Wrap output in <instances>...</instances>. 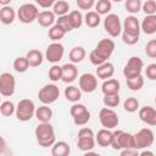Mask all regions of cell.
I'll return each mask as SVG.
<instances>
[{
    "label": "cell",
    "instance_id": "33",
    "mask_svg": "<svg viewBox=\"0 0 156 156\" xmlns=\"http://www.w3.org/2000/svg\"><path fill=\"white\" fill-rule=\"evenodd\" d=\"M69 10V4L66 1V0H57L54 6H52V11L56 16H63V15H67Z\"/></svg>",
    "mask_w": 156,
    "mask_h": 156
},
{
    "label": "cell",
    "instance_id": "30",
    "mask_svg": "<svg viewBox=\"0 0 156 156\" xmlns=\"http://www.w3.org/2000/svg\"><path fill=\"white\" fill-rule=\"evenodd\" d=\"M68 17H69V21H71V24L73 27V29H78L82 27L83 24V21H84V17L82 15V12L79 10H73L68 13Z\"/></svg>",
    "mask_w": 156,
    "mask_h": 156
},
{
    "label": "cell",
    "instance_id": "44",
    "mask_svg": "<svg viewBox=\"0 0 156 156\" xmlns=\"http://www.w3.org/2000/svg\"><path fill=\"white\" fill-rule=\"evenodd\" d=\"M145 52L150 58H156V39H151L146 43Z\"/></svg>",
    "mask_w": 156,
    "mask_h": 156
},
{
    "label": "cell",
    "instance_id": "45",
    "mask_svg": "<svg viewBox=\"0 0 156 156\" xmlns=\"http://www.w3.org/2000/svg\"><path fill=\"white\" fill-rule=\"evenodd\" d=\"M87 110H88V108L85 107V105L78 104V102H73V105H72L71 108H69V113H71L72 117H76V116H78V115L83 113V112L87 111Z\"/></svg>",
    "mask_w": 156,
    "mask_h": 156
},
{
    "label": "cell",
    "instance_id": "14",
    "mask_svg": "<svg viewBox=\"0 0 156 156\" xmlns=\"http://www.w3.org/2000/svg\"><path fill=\"white\" fill-rule=\"evenodd\" d=\"M140 30H141V26L138 21V18L135 16H127L124 18V22H123V32L126 33H129V34H133V35H139L140 34Z\"/></svg>",
    "mask_w": 156,
    "mask_h": 156
},
{
    "label": "cell",
    "instance_id": "32",
    "mask_svg": "<svg viewBox=\"0 0 156 156\" xmlns=\"http://www.w3.org/2000/svg\"><path fill=\"white\" fill-rule=\"evenodd\" d=\"M29 67H30V65L26 56H20V57L15 58V61H13V68L18 73H24Z\"/></svg>",
    "mask_w": 156,
    "mask_h": 156
},
{
    "label": "cell",
    "instance_id": "16",
    "mask_svg": "<svg viewBox=\"0 0 156 156\" xmlns=\"http://www.w3.org/2000/svg\"><path fill=\"white\" fill-rule=\"evenodd\" d=\"M78 77V68L74 63H65L62 66V82L65 83H72Z\"/></svg>",
    "mask_w": 156,
    "mask_h": 156
},
{
    "label": "cell",
    "instance_id": "28",
    "mask_svg": "<svg viewBox=\"0 0 156 156\" xmlns=\"http://www.w3.org/2000/svg\"><path fill=\"white\" fill-rule=\"evenodd\" d=\"M100 16L96 11H88L84 16V22L89 28H96L101 22Z\"/></svg>",
    "mask_w": 156,
    "mask_h": 156
},
{
    "label": "cell",
    "instance_id": "19",
    "mask_svg": "<svg viewBox=\"0 0 156 156\" xmlns=\"http://www.w3.org/2000/svg\"><path fill=\"white\" fill-rule=\"evenodd\" d=\"M141 30L146 35H152L156 33V13L155 15H146L143 22L140 23Z\"/></svg>",
    "mask_w": 156,
    "mask_h": 156
},
{
    "label": "cell",
    "instance_id": "3",
    "mask_svg": "<svg viewBox=\"0 0 156 156\" xmlns=\"http://www.w3.org/2000/svg\"><path fill=\"white\" fill-rule=\"evenodd\" d=\"M111 146L113 150H122V149H128L133 147L135 149V140H134V134L123 132L121 129H117L112 132V143Z\"/></svg>",
    "mask_w": 156,
    "mask_h": 156
},
{
    "label": "cell",
    "instance_id": "50",
    "mask_svg": "<svg viewBox=\"0 0 156 156\" xmlns=\"http://www.w3.org/2000/svg\"><path fill=\"white\" fill-rule=\"evenodd\" d=\"M138 155H139L138 149L128 147V149H122L121 150V156H138Z\"/></svg>",
    "mask_w": 156,
    "mask_h": 156
},
{
    "label": "cell",
    "instance_id": "6",
    "mask_svg": "<svg viewBox=\"0 0 156 156\" xmlns=\"http://www.w3.org/2000/svg\"><path fill=\"white\" fill-rule=\"evenodd\" d=\"M143 68H144L143 60L138 56H132V57H129V60L127 61V63L123 68V76L126 77V79L135 78L141 74Z\"/></svg>",
    "mask_w": 156,
    "mask_h": 156
},
{
    "label": "cell",
    "instance_id": "36",
    "mask_svg": "<svg viewBox=\"0 0 156 156\" xmlns=\"http://www.w3.org/2000/svg\"><path fill=\"white\" fill-rule=\"evenodd\" d=\"M0 113L4 116V117H10L12 116L13 113H16V106L12 101L10 100H5L1 102L0 105Z\"/></svg>",
    "mask_w": 156,
    "mask_h": 156
},
{
    "label": "cell",
    "instance_id": "21",
    "mask_svg": "<svg viewBox=\"0 0 156 156\" xmlns=\"http://www.w3.org/2000/svg\"><path fill=\"white\" fill-rule=\"evenodd\" d=\"M16 16H17V13H16L15 9H12L10 5L2 6L0 10V21L2 24H6V26L12 24L13 21L16 20Z\"/></svg>",
    "mask_w": 156,
    "mask_h": 156
},
{
    "label": "cell",
    "instance_id": "13",
    "mask_svg": "<svg viewBox=\"0 0 156 156\" xmlns=\"http://www.w3.org/2000/svg\"><path fill=\"white\" fill-rule=\"evenodd\" d=\"M79 88L84 93H93L98 88V78L93 73H83L79 77Z\"/></svg>",
    "mask_w": 156,
    "mask_h": 156
},
{
    "label": "cell",
    "instance_id": "4",
    "mask_svg": "<svg viewBox=\"0 0 156 156\" xmlns=\"http://www.w3.org/2000/svg\"><path fill=\"white\" fill-rule=\"evenodd\" d=\"M35 105L33 102V100L30 99H22L18 101L17 106H16V117L18 121L21 122H27L30 121L33 116H35Z\"/></svg>",
    "mask_w": 156,
    "mask_h": 156
},
{
    "label": "cell",
    "instance_id": "39",
    "mask_svg": "<svg viewBox=\"0 0 156 156\" xmlns=\"http://www.w3.org/2000/svg\"><path fill=\"white\" fill-rule=\"evenodd\" d=\"M141 6H143L141 0H126L124 2V7L130 15L138 13L141 10Z\"/></svg>",
    "mask_w": 156,
    "mask_h": 156
},
{
    "label": "cell",
    "instance_id": "51",
    "mask_svg": "<svg viewBox=\"0 0 156 156\" xmlns=\"http://www.w3.org/2000/svg\"><path fill=\"white\" fill-rule=\"evenodd\" d=\"M40 7L43 9H49L51 6H54V4L57 1V0H34Z\"/></svg>",
    "mask_w": 156,
    "mask_h": 156
},
{
    "label": "cell",
    "instance_id": "46",
    "mask_svg": "<svg viewBox=\"0 0 156 156\" xmlns=\"http://www.w3.org/2000/svg\"><path fill=\"white\" fill-rule=\"evenodd\" d=\"M122 40L127 45H134V44H136L139 41V35H133V34L122 32Z\"/></svg>",
    "mask_w": 156,
    "mask_h": 156
},
{
    "label": "cell",
    "instance_id": "10",
    "mask_svg": "<svg viewBox=\"0 0 156 156\" xmlns=\"http://www.w3.org/2000/svg\"><path fill=\"white\" fill-rule=\"evenodd\" d=\"M58 96H60V89L55 84H46L43 88H40L38 93L39 100L45 105H50L55 102L58 99Z\"/></svg>",
    "mask_w": 156,
    "mask_h": 156
},
{
    "label": "cell",
    "instance_id": "26",
    "mask_svg": "<svg viewBox=\"0 0 156 156\" xmlns=\"http://www.w3.org/2000/svg\"><path fill=\"white\" fill-rule=\"evenodd\" d=\"M65 98L71 102H78L82 99V90L76 85H68L65 89Z\"/></svg>",
    "mask_w": 156,
    "mask_h": 156
},
{
    "label": "cell",
    "instance_id": "31",
    "mask_svg": "<svg viewBox=\"0 0 156 156\" xmlns=\"http://www.w3.org/2000/svg\"><path fill=\"white\" fill-rule=\"evenodd\" d=\"M48 35H49V38L52 40V41H58L60 39H62L65 35H66V32L58 26V24H54V26H51L50 27V29H49V32H48Z\"/></svg>",
    "mask_w": 156,
    "mask_h": 156
},
{
    "label": "cell",
    "instance_id": "27",
    "mask_svg": "<svg viewBox=\"0 0 156 156\" xmlns=\"http://www.w3.org/2000/svg\"><path fill=\"white\" fill-rule=\"evenodd\" d=\"M85 55H87V52L83 46H74L71 49L68 56H69V61L72 63H79L85 58Z\"/></svg>",
    "mask_w": 156,
    "mask_h": 156
},
{
    "label": "cell",
    "instance_id": "43",
    "mask_svg": "<svg viewBox=\"0 0 156 156\" xmlns=\"http://www.w3.org/2000/svg\"><path fill=\"white\" fill-rule=\"evenodd\" d=\"M141 10L145 15H155L156 13V1L155 0H146L143 2Z\"/></svg>",
    "mask_w": 156,
    "mask_h": 156
},
{
    "label": "cell",
    "instance_id": "11",
    "mask_svg": "<svg viewBox=\"0 0 156 156\" xmlns=\"http://www.w3.org/2000/svg\"><path fill=\"white\" fill-rule=\"evenodd\" d=\"M16 89V79L12 73L2 72L0 74V94L5 98L13 95Z\"/></svg>",
    "mask_w": 156,
    "mask_h": 156
},
{
    "label": "cell",
    "instance_id": "37",
    "mask_svg": "<svg viewBox=\"0 0 156 156\" xmlns=\"http://www.w3.org/2000/svg\"><path fill=\"white\" fill-rule=\"evenodd\" d=\"M126 83H127V87L133 90V91H138L140 90L143 87H144V78L143 76H138L135 78H130V79H126Z\"/></svg>",
    "mask_w": 156,
    "mask_h": 156
},
{
    "label": "cell",
    "instance_id": "18",
    "mask_svg": "<svg viewBox=\"0 0 156 156\" xmlns=\"http://www.w3.org/2000/svg\"><path fill=\"white\" fill-rule=\"evenodd\" d=\"M113 74H115V66L108 61L104 62L102 65L98 66V68H96V77L102 80L112 78Z\"/></svg>",
    "mask_w": 156,
    "mask_h": 156
},
{
    "label": "cell",
    "instance_id": "40",
    "mask_svg": "<svg viewBox=\"0 0 156 156\" xmlns=\"http://www.w3.org/2000/svg\"><path fill=\"white\" fill-rule=\"evenodd\" d=\"M56 24H58L66 33L71 32L73 29L72 24H71V21H69V17L68 15H63V16H58V18L56 20Z\"/></svg>",
    "mask_w": 156,
    "mask_h": 156
},
{
    "label": "cell",
    "instance_id": "42",
    "mask_svg": "<svg viewBox=\"0 0 156 156\" xmlns=\"http://www.w3.org/2000/svg\"><path fill=\"white\" fill-rule=\"evenodd\" d=\"M90 121V112L87 110V111H84L83 113H80V115H78V116H76V117H73V122H74V124L76 126H85L88 122Z\"/></svg>",
    "mask_w": 156,
    "mask_h": 156
},
{
    "label": "cell",
    "instance_id": "20",
    "mask_svg": "<svg viewBox=\"0 0 156 156\" xmlns=\"http://www.w3.org/2000/svg\"><path fill=\"white\" fill-rule=\"evenodd\" d=\"M95 140H96V144L101 147L111 146V143H112V132H111V129H106V128L100 129L98 132V134L95 135Z\"/></svg>",
    "mask_w": 156,
    "mask_h": 156
},
{
    "label": "cell",
    "instance_id": "15",
    "mask_svg": "<svg viewBox=\"0 0 156 156\" xmlns=\"http://www.w3.org/2000/svg\"><path fill=\"white\" fill-rule=\"evenodd\" d=\"M139 118L149 126H156V108L152 106H144L139 110Z\"/></svg>",
    "mask_w": 156,
    "mask_h": 156
},
{
    "label": "cell",
    "instance_id": "55",
    "mask_svg": "<svg viewBox=\"0 0 156 156\" xmlns=\"http://www.w3.org/2000/svg\"><path fill=\"white\" fill-rule=\"evenodd\" d=\"M155 104H156V96H155Z\"/></svg>",
    "mask_w": 156,
    "mask_h": 156
},
{
    "label": "cell",
    "instance_id": "7",
    "mask_svg": "<svg viewBox=\"0 0 156 156\" xmlns=\"http://www.w3.org/2000/svg\"><path fill=\"white\" fill-rule=\"evenodd\" d=\"M99 119L104 128L106 129H115L118 126V115L111 107H104L99 112Z\"/></svg>",
    "mask_w": 156,
    "mask_h": 156
},
{
    "label": "cell",
    "instance_id": "52",
    "mask_svg": "<svg viewBox=\"0 0 156 156\" xmlns=\"http://www.w3.org/2000/svg\"><path fill=\"white\" fill-rule=\"evenodd\" d=\"M139 155H140V156H154L155 154H154V151H149V150H146V149H143V151L139 152Z\"/></svg>",
    "mask_w": 156,
    "mask_h": 156
},
{
    "label": "cell",
    "instance_id": "38",
    "mask_svg": "<svg viewBox=\"0 0 156 156\" xmlns=\"http://www.w3.org/2000/svg\"><path fill=\"white\" fill-rule=\"evenodd\" d=\"M123 108H124V111H127L129 113H133V112L138 111L139 110V101H138V99L133 98V96L127 98L124 100V102H123Z\"/></svg>",
    "mask_w": 156,
    "mask_h": 156
},
{
    "label": "cell",
    "instance_id": "49",
    "mask_svg": "<svg viewBox=\"0 0 156 156\" xmlns=\"http://www.w3.org/2000/svg\"><path fill=\"white\" fill-rule=\"evenodd\" d=\"M93 136H95V135H94V132L91 128L83 127L78 132V138H93Z\"/></svg>",
    "mask_w": 156,
    "mask_h": 156
},
{
    "label": "cell",
    "instance_id": "17",
    "mask_svg": "<svg viewBox=\"0 0 156 156\" xmlns=\"http://www.w3.org/2000/svg\"><path fill=\"white\" fill-rule=\"evenodd\" d=\"M37 22L41 27H45V28L51 27V26H54V23H56V15L54 13V11H50V10L40 11L38 15Z\"/></svg>",
    "mask_w": 156,
    "mask_h": 156
},
{
    "label": "cell",
    "instance_id": "34",
    "mask_svg": "<svg viewBox=\"0 0 156 156\" xmlns=\"http://www.w3.org/2000/svg\"><path fill=\"white\" fill-rule=\"evenodd\" d=\"M112 10V2L111 0H98L95 4V11L99 15H108Z\"/></svg>",
    "mask_w": 156,
    "mask_h": 156
},
{
    "label": "cell",
    "instance_id": "25",
    "mask_svg": "<svg viewBox=\"0 0 156 156\" xmlns=\"http://www.w3.org/2000/svg\"><path fill=\"white\" fill-rule=\"evenodd\" d=\"M119 88H121V84L115 78H110V79L104 80V83L101 85V90L104 94H116L119 91Z\"/></svg>",
    "mask_w": 156,
    "mask_h": 156
},
{
    "label": "cell",
    "instance_id": "48",
    "mask_svg": "<svg viewBox=\"0 0 156 156\" xmlns=\"http://www.w3.org/2000/svg\"><path fill=\"white\" fill-rule=\"evenodd\" d=\"M145 74L150 80H156V63L147 65L145 68Z\"/></svg>",
    "mask_w": 156,
    "mask_h": 156
},
{
    "label": "cell",
    "instance_id": "23",
    "mask_svg": "<svg viewBox=\"0 0 156 156\" xmlns=\"http://www.w3.org/2000/svg\"><path fill=\"white\" fill-rule=\"evenodd\" d=\"M35 117H37V119L39 122H50V119L52 118V110H51V107H49L45 104H43L41 106L37 107Z\"/></svg>",
    "mask_w": 156,
    "mask_h": 156
},
{
    "label": "cell",
    "instance_id": "47",
    "mask_svg": "<svg viewBox=\"0 0 156 156\" xmlns=\"http://www.w3.org/2000/svg\"><path fill=\"white\" fill-rule=\"evenodd\" d=\"M76 4L78 6V9L88 11L93 6H95V0H76Z\"/></svg>",
    "mask_w": 156,
    "mask_h": 156
},
{
    "label": "cell",
    "instance_id": "1",
    "mask_svg": "<svg viewBox=\"0 0 156 156\" xmlns=\"http://www.w3.org/2000/svg\"><path fill=\"white\" fill-rule=\"evenodd\" d=\"M115 41L112 39H101L98 45L95 46L94 50H91V52L89 54V60L91 62V65L94 66H100L102 65L104 62H106L111 55L113 54L115 51Z\"/></svg>",
    "mask_w": 156,
    "mask_h": 156
},
{
    "label": "cell",
    "instance_id": "54",
    "mask_svg": "<svg viewBox=\"0 0 156 156\" xmlns=\"http://www.w3.org/2000/svg\"><path fill=\"white\" fill-rule=\"evenodd\" d=\"M112 1H115V2H121V1H123V0H112Z\"/></svg>",
    "mask_w": 156,
    "mask_h": 156
},
{
    "label": "cell",
    "instance_id": "2",
    "mask_svg": "<svg viewBox=\"0 0 156 156\" xmlns=\"http://www.w3.org/2000/svg\"><path fill=\"white\" fill-rule=\"evenodd\" d=\"M37 143L41 147H49L52 146L56 141L55 136V129L50 124V122H40L34 130Z\"/></svg>",
    "mask_w": 156,
    "mask_h": 156
},
{
    "label": "cell",
    "instance_id": "53",
    "mask_svg": "<svg viewBox=\"0 0 156 156\" xmlns=\"http://www.w3.org/2000/svg\"><path fill=\"white\" fill-rule=\"evenodd\" d=\"M11 1L12 0H0V4H1V6H7V5H10Z\"/></svg>",
    "mask_w": 156,
    "mask_h": 156
},
{
    "label": "cell",
    "instance_id": "5",
    "mask_svg": "<svg viewBox=\"0 0 156 156\" xmlns=\"http://www.w3.org/2000/svg\"><path fill=\"white\" fill-rule=\"evenodd\" d=\"M39 15V10L37 7V5L27 2L20 6V9L17 10V17L20 20V22L24 23V24H30L34 21H37Z\"/></svg>",
    "mask_w": 156,
    "mask_h": 156
},
{
    "label": "cell",
    "instance_id": "9",
    "mask_svg": "<svg viewBox=\"0 0 156 156\" xmlns=\"http://www.w3.org/2000/svg\"><path fill=\"white\" fill-rule=\"evenodd\" d=\"M104 29L112 38H117L118 35H121V33H122V24H121L119 17L116 13L106 15V17L104 20Z\"/></svg>",
    "mask_w": 156,
    "mask_h": 156
},
{
    "label": "cell",
    "instance_id": "22",
    "mask_svg": "<svg viewBox=\"0 0 156 156\" xmlns=\"http://www.w3.org/2000/svg\"><path fill=\"white\" fill-rule=\"evenodd\" d=\"M71 154V147L69 144L60 140V141H55V144L51 147V155L52 156H68Z\"/></svg>",
    "mask_w": 156,
    "mask_h": 156
},
{
    "label": "cell",
    "instance_id": "35",
    "mask_svg": "<svg viewBox=\"0 0 156 156\" xmlns=\"http://www.w3.org/2000/svg\"><path fill=\"white\" fill-rule=\"evenodd\" d=\"M119 101H121V98L118 95V93L116 94H104V99H102V102L106 107H117L119 105Z\"/></svg>",
    "mask_w": 156,
    "mask_h": 156
},
{
    "label": "cell",
    "instance_id": "29",
    "mask_svg": "<svg viewBox=\"0 0 156 156\" xmlns=\"http://www.w3.org/2000/svg\"><path fill=\"white\" fill-rule=\"evenodd\" d=\"M95 144H96L95 136H93V138H78V140H77L78 149L84 151V152L93 150L95 147Z\"/></svg>",
    "mask_w": 156,
    "mask_h": 156
},
{
    "label": "cell",
    "instance_id": "24",
    "mask_svg": "<svg viewBox=\"0 0 156 156\" xmlns=\"http://www.w3.org/2000/svg\"><path fill=\"white\" fill-rule=\"evenodd\" d=\"M26 57L28 58V62H29L30 67H38V66H40V65L43 63V61H44V56H43L41 51L38 50V49H32V50H29V51L27 52Z\"/></svg>",
    "mask_w": 156,
    "mask_h": 156
},
{
    "label": "cell",
    "instance_id": "12",
    "mask_svg": "<svg viewBox=\"0 0 156 156\" xmlns=\"http://www.w3.org/2000/svg\"><path fill=\"white\" fill-rule=\"evenodd\" d=\"M63 54H65V48L61 43L58 41H54L51 43L48 48H46V51H45V58L48 62L50 63H57L62 60L63 57Z\"/></svg>",
    "mask_w": 156,
    "mask_h": 156
},
{
    "label": "cell",
    "instance_id": "41",
    "mask_svg": "<svg viewBox=\"0 0 156 156\" xmlns=\"http://www.w3.org/2000/svg\"><path fill=\"white\" fill-rule=\"evenodd\" d=\"M49 78H50V80H52V82L62 80V66L54 65V66L49 69Z\"/></svg>",
    "mask_w": 156,
    "mask_h": 156
},
{
    "label": "cell",
    "instance_id": "8",
    "mask_svg": "<svg viewBox=\"0 0 156 156\" xmlns=\"http://www.w3.org/2000/svg\"><path fill=\"white\" fill-rule=\"evenodd\" d=\"M134 140H135V149L138 150L147 149L154 144L155 134L150 128H143L134 134Z\"/></svg>",
    "mask_w": 156,
    "mask_h": 156
}]
</instances>
